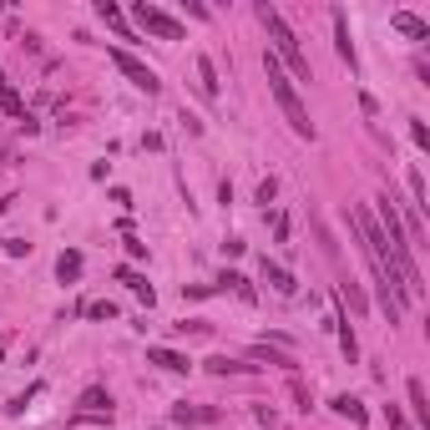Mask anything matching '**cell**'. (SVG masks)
<instances>
[{
	"label": "cell",
	"mask_w": 430,
	"mask_h": 430,
	"mask_svg": "<svg viewBox=\"0 0 430 430\" xmlns=\"http://www.w3.org/2000/svg\"><path fill=\"white\" fill-rule=\"evenodd\" d=\"M258 21H264V31H268V41H273L268 56H273V61L283 56V61H289V71L299 76V81H309V56L299 51V36L289 31V21H283L273 5H258Z\"/></svg>",
	"instance_id": "6da1fadb"
},
{
	"label": "cell",
	"mask_w": 430,
	"mask_h": 430,
	"mask_svg": "<svg viewBox=\"0 0 430 430\" xmlns=\"http://www.w3.org/2000/svg\"><path fill=\"white\" fill-rule=\"evenodd\" d=\"M264 71H268V91H273V101H279V107H283V116H289V127H294L299 137H309V142H314V122H309L304 101H299L294 81H289V76H283V66H279V61L268 56V51H264Z\"/></svg>",
	"instance_id": "7a4b0ae2"
},
{
	"label": "cell",
	"mask_w": 430,
	"mask_h": 430,
	"mask_svg": "<svg viewBox=\"0 0 430 430\" xmlns=\"http://www.w3.org/2000/svg\"><path fill=\"white\" fill-rule=\"evenodd\" d=\"M132 16H137V25H142V31L162 36V41H182V21H173L167 10L147 5V0H137V5H132Z\"/></svg>",
	"instance_id": "3957f363"
},
{
	"label": "cell",
	"mask_w": 430,
	"mask_h": 430,
	"mask_svg": "<svg viewBox=\"0 0 430 430\" xmlns=\"http://www.w3.org/2000/svg\"><path fill=\"white\" fill-rule=\"evenodd\" d=\"M112 66L122 71V76H127V81H132V86H142V91H147V97H152V91L162 86V81H157V71H152V66H142V61L132 56V51H122V46H112Z\"/></svg>",
	"instance_id": "277c9868"
},
{
	"label": "cell",
	"mask_w": 430,
	"mask_h": 430,
	"mask_svg": "<svg viewBox=\"0 0 430 430\" xmlns=\"http://www.w3.org/2000/svg\"><path fill=\"white\" fill-rule=\"evenodd\" d=\"M390 25H395L400 36H410V41H430V25H425L420 16H410V10H395V16H390Z\"/></svg>",
	"instance_id": "5b68a950"
},
{
	"label": "cell",
	"mask_w": 430,
	"mask_h": 430,
	"mask_svg": "<svg viewBox=\"0 0 430 430\" xmlns=\"http://www.w3.org/2000/svg\"><path fill=\"white\" fill-rule=\"evenodd\" d=\"M147 359L157 364V370H173V375H188V355H177V349H167V344H152L147 349Z\"/></svg>",
	"instance_id": "8992f818"
},
{
	"label": "cell",
	"mask_w": 430,
	"mask_h": 430,
	"mask_svg": "<svg viewBox=\"0 0 430 430\" xmlns=\"http://www.w3.org/2000/svg\"><path fill=\"white\" fill-rule=\"evenodd\" d=\"M334 41H340V56L349 61V66H359V56H355V41H349V21H344V10H334Z\"/></svg>",
	"instance_id": "52a82bcc"
},
{
	"label": "cell",
	"mask_w": 430,
	"mask_h": 430,
	"mask_svg": "<svg viewBox=\"0 0 430 430\" xmlns=\"http://www.w3.org/2000/svg\"><path fill=\"white\" fill-rule=\"evenodd\" d=\"M264 279L273 283V294H283V299H289V294L299 289V283H294V273H289V268H279V264H268V258H264Z\"/></svg>",
	"instance_id": "ba28073f"
},
{
	"label": "cell",
	"mask_w": 430,
	"mask_h": 430,
	"mask_svg": "<svg viewBox=\"0 0 430 430\" xmlns=\"http://www.w3.org/2000/svg\"><path fill=\"white\" fill-rule=\"evenodd\" d=\"M56 279H61V283H76V279H81V253H76V249H66V253L56 258Z\"/></svg>",
	"instance_id": "9c48e42d"
},
{
	"label": "cell",
	"mask_w": 430,
	"mask_h": 430,
	"mask_svg": "<svg viewBox=\"0 0 430 430\" xmlns=\"http://www.w3.org/2000/svg\"><path fill=\"white\" fill-rule=\"evenodd\" d=\"M405 395H410V410H415V420H420V425L430 430V405H425V385H420V380H410V385H405Z\"/></svg>",
	"instance_id": "30bf717a"
},
{
	"label": "cell",
	"mask_w": 430,
	"mask_h": 430,
	"mask_svg": "<svg viewBox=\"0 0 430 430\" xmlns=\"http://www.w3.org/2000/svg\"><path fill=\"white\" fill-rule=\"evenodd\" d=\"M116 279H122V283H127V289H132V294L142 299V304H147V309H152V299H157V294H152V283H147V279H137V273H132V268H116Z\"/></svg>",
	"instance_id": "8fae6325"
},
{
	"label": "cell",
	"mask_w": 430,
	"mask_h": 430,
	"mask_svg": "<svg viewBox=\"0 0 430 430\" xmlns=\"http://www.w3.org/2000/svg\"><path fill=\"white\" fill-rule=\"evenodd\" d=\"M198 81H203V97L213 101L218 97V66H213V56H198Z\"/></svg>",
	"instance_id": "7c38bea8"
},
{
	"label": "cell",
	"mask_w": 430,
	"mask_h": 430,
	"mask_svg": "<svg viewBox=\"0 0 430 430\" xmlns=\"http://www.w3.org/2000/svg\"><path fill=\"white\" fill-rule=\"evenodd\" d=\"M329 405H334V415H344V420H355V425H364V405H359V400H355V395H334V400H329Z\"/></svg>",
	"instance_id": "4fadbf2b"
},
{
	"label": "cell",
	"mask_w": 430,
	"mask_h": 430,
	"mask_svg": "<svg viewBox=\"0 0 430 430\" xmlns=\"http://www.w3.org/2000/svg\"><path fill=\"white\" fill-rule=\"evenodd\" d=\"M207 370H213V375H249L253 364H243V359H228V355H213V359H207Z\"/></svg>",
	"instance_id": "5bb4252c"
},
{
	"label": "cell",
	"mask_w": 430,
	"mask_h": 430,
	"mask_svg": "<svg viewBox=\"0 0 430 430\" xmlns=\"http://www.w3.org/2000/svg\"><path fill=\"white\" fill-rule=\"evenodd\" d=\"M81 410H91V415H112V395H107V390H86V395H81Z\"/></svg>",
	"instance_id": "9a60e30c"
},
{
	"label": "cell",
	"mask_w": 430,
	"mask_h": 430,
	"mask_svg": "<svg viewBox=\"0 0 430 430\" xmlns=\"http://www.w3.org/2000/svg\"><path fill=\"white\" fill-rule=\"evenodd\" d=\"M0 107H5L10 116H21V122H25V107H21V97H16V91H10V81H5V71H0Z\"/></svg>",
	"instance_id": "2e32d148"
},
{
	"label": "cell",
	"mask_w": 430,
	"mask_h": 430,
	"mask_svg": "<svg viewBox=\"0 0 430 430\" xmlns=\"http://www.w3.org/2000/svg\"><path fill=\"white\" fill-rule=\"evenodd\" d=\"M253 359H268V364H283V370H294V359L283 355V349H268V344H253Z\"/></svg>",
	"instance_id": "e0dca14e"
},
{
	"label": "cell",
	"mask_w": 430,
	"mask_h": 430,
	"mask_svg": "<svg viewBox=\"0 0 430 430\" xmlns=\"http://www.w3.org/2000/svg\"><path fill=\"white\" fill-rule=\"evenodd\" d=\"M218 283H228V289L238 294V299H253V289H249V279H243V273H223Z\"/></svg>",
	"instance_id": "ac0fdd59"
},
{
	"label": "cell",
	"mask_w": 430,
	"mask_h": 430,
	"mask_svg": "<svg viewBox=\"0 0 430 430\" xmlns=\"http://www.w3.org/2000/svg\"><path fill=\"white\" fill-rule=\"evenodd\" d=\"M173 420H177V425H198V420H207V410H192V405H177V410H173Z\"/></svg>",
	"instance_id": "d6986e66"
},
{
	"label": "cell",
	"mask_w": 430,
	"mask_h": 430,
	"mask_svg": "<svg viewBox=\"0 0 430 430\" xmlns=\"http://www.w3.org/2000/svg\"><path fill=\"white\" fill-rule=\"evenodd\" d=\"M86 314L91 319H116V304L112 299H97V304H86Z\"/></svg>",
	"instance_id": "ffe728a7"
},
{
	"label": "cell",
	"mask_w": 430,
	"mask_h": 430,
	"mask_svg": "<svg viewBox=\"0 0 430 430\" xmlns=\"http://www.w3.org/2000/svg\"><path fill=\"white\" fill-rule=\"evenodd\" d=\"M405 182H410V198H415V207H430V203H425V177H420V173H410Z\"/></svg>",
	"instance_id": "44dd1931"
},
{
	"label": "cell",
	"mask_w": 430,
	"mask_h": 430,
	"mask_svg": "<svg viewBox=\"0 0 430 430\" xmlns=\"http://www.w3.org/2000/svg\"><path fill=\"white\" fill-rule=\"evenodd\" d=\"M5 253L10 258H25V253H31V243H25V238H5Z\"/></svg>",
	"instance_id": "7402d4cb"
},
{
	"label": "cell",
	"mask_w": 430,
	"mask_h": 430,
	"mask_svg": "<svg viewBox=\"0 0 430 430\" xmlns=\"http://www.w3.org/2000/svg\"><path fill=\"white\" fill-rule=\"evenodd\" d=\"M385 420H390V430H410V420H405V415H400L395 405H390V410H385Z\"/></svg>",
	"instance_id": "603a6c76"
},
{
	"label": "cell",
	"mask_w": 430,
	"mask_h": 430,
	"mask_svg": "<svg viewBox=\"0 0 430 430\" xmlns=\"http://www.w3.org/2000/svg\"><path fill=\"white\" fill-rule=\"evenodd\" d=\"M410 137H415V147H430V132H425V122H410Z\"/></svg>",
	"instance_id": "cb8c5ba5"
}]
</instances>
